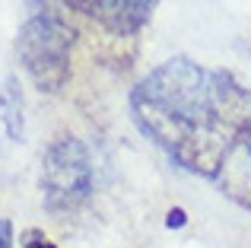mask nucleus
I'll use <instances>...</instances> for the list:
<instances>
[{
    "label": "nucleus",
    "instance_id": "f257e3e1",
    "mask_svg": "<svg viewBox=\"0 0 251 248\" xmlns=\"http://www.w3.org/2000/svg\"><path fill=\"white\" fill-rule=\"evenodd\" d=\"M248 96L223 70L172 57L150 70L130 93L134 121L188 172L216 178L239 147Z\"/></svg>",
    "mask_w": 251,
    "mask_h": 248
},
{
    "label": "nucleus",
    "instance_id": "f03ea898",
    "mask_svg": "<svg viewBox=\"0 0 251 248\" xmlns=\"http://www.w3.org/2000/svg\"><path fill=\"white\" fill-rule=\"evenodd\" d=\"M70 48L74 29L48 6L29 13L19 29V61L42 93H57L70 76Z\"/></svg>",
    "mask_w": 251,
    "mask_h": 248
},
{
    "label": "nucleus",
    "instance_id": "7ed1b4c3",
    "mask_svg": "<svg viewBox=\"0 0 251 248\" xmlns=\"http://www.w3.org/2000/svg\"><path fill=\"white\" fill-rule=\"evenodd\" d=\"M92 191V162L89 149L76 137L54 140L42 156V194L51 213L80 207Z\"/></svg>",
    "mask_w": 251,
    "mask_h": 248
},
{
    "label": "nucleus",
    "instance_id": "20e7f679",
    "mask_svg": "<svg viewBox=\"0 0 251 248\" xmlns=\"http://www.w3.org/2000/svg\"><path fill=\"white\" fill-rule=\"evenodd\" d=\"M67 3L86 16L111 25L115 32H137L147 23L156 0H67Z\"/></svg>",
    "mask_w": 251,
    "mask_h": 248
},
{
    "label": "nucleus",
    "instance_id": "39448f33",
    "mask_svg": "<svg viewBox=\"0 0 251 248\" xmlns=\"http://www.w3.org/2000/svg\"><path fill=\"white\" fill-rule=\"evenodd\" d=\"M0 124L13 143L25 140V99L16 76H6L0 86Z\"/></svg>",
    "mask_w": 251,
    "mask_h": 248
},
{
    "label": "nucleus",
    "instance_id": "423d86ee",
    "mask_svg": "<svg viewBox=\"0 0 251 248\" xmlns=\"http://www.w3.org/2000/svg\"><path fill=\"white\" fill-rule=\"evenodd\" d=\"M23 248H57V245L51 242L42 229H25L23 232Z\"/></svg>",
    "mask_w": 251,
    "mask_h": 248
},
{
    "label": "nucleus",
    "instance_id": "0eeeda50",
    "mask_svg": "<svg viewBox=\"0 0 251 248\" xmlns=\"http://www.w3.org/2000/svg\"><path fill=\"white\" fill-rule=\"evenodd\" d=\"M184 223H188L184 210H181V207H172V210H169V217H166V226H169V229H181Z\"/></svg>",
    "mask_w": 251,
    "mask_h": 248
},
{
    "label": "nucleus",
    "instance_id": "6e6552de",
    "mask_svg": "<svg viewBox=\"0 0 251 248\" xmlns=\"http://www.w3.org/2000/svg\"><path fill=\"white\" fill-rule=\"evenodd\" d=\"M0 248H13V226L3 217H0Z\"/></svg>",
    "mask_w": 251,
    "mask_h": 248
},
{
    "label": "nucleus",
    "instance_id": "1a4fd4ad",
    "mask_svg": "<svg viewBox=\"0 0 251 248\" xmlns=\"http://www.w3.org/2000/svg\"><path fill=\"white\" fill-rule=\"evenodd\" d=\"M239 147H245V153L251 156V115L245 118V127H242V137H239Z\"/></svg>",
    "mask_w": 251,
    "mask_h": 248
}]
</instances>
